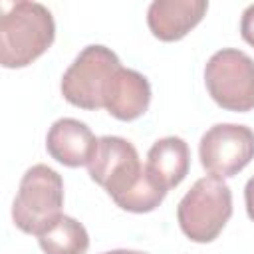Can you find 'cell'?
I'll use <instances>...</instances> for the list:
<instances>
[{
	"label": "cell",
	"instance_id": "6da1fadb",
	"mask_svg": "<svg viewBox=\"0 0 254 254\" xmlns=\"http://www.w3.org/2000/svg\"><path fill=\"white\" fill-rule=\"evenodd\" d=\"M87 171L89 177L107 190L113 202L129 212H151L167 194L147 167L141 165L133 143L123 137H99L87 163Z\"/></svg>",
	"mask_w": 254,
	"mask_h": 254
},
{
	"label": "cell",
	"instance_id": "7a4b0ae2",
	"mask_svg": "<svg viewBox=\"0 0 254 254\" xmlns=\"http://www.w3.org/2000/svg\"><path fill=\"white\" fill-rule=\"evenodd\" d=\"M56 38L52 12L40 2H2L0 62L8 69L26 67L38 60Z\"/></svg>",
	"mask_w": 254,
	"mask_h": 254
},
{
	"label": "cell",
	"instance_id": "3957f363",
	"mask_svg": "<svg viewBox=\"0 0 254 254\" xmlns=\"http://www.w3.org/2000/svg\"><path fill=\"white\" fill-rule=\"evenodd\" d=\"M232 216V192L222 177L198 179L177 206V220L192 242H212Z\"/></svg>",
	"mask_w": 254,
	"mask_h": 254
},
{
	"label": "cell",
	"instance_id": "277c9868",
	"mask_svg": "<svg viewBox=\"0 0 254 254\" xmlns=\"http://www.w3.org/2000/svg\"><path fill=\"white\" fill-rule=\"evenodd\" d=\"M62 206L64 179L48 165H34L20 181L12 218L22 232L40 236L62 216Z\"/></svg>",
	"mask_w": 254,
	"mask_h": 254
},
{
	"label": "cell",
	"instance_id": "5b68a950",
	"mask_svg": "<svg viewBox=\"0 0 254 254\" xmlns=\"http://www.w3.org/2000/svg\"><path fill=\"white\" fill-rule=\"evenodd\" d=\"M204 83L222 109L238 113L254 109V60L242 50L214 52L204 67Z\"/></svg>",
	"mask_w": 254,
	"mask_h": 254
},
{
	"label": "cell",
	"instance_id": "8992f818",
	"mask_svg": "<svg viewBox=\"0 0 254 254\" xmlns=\"http://www.w3.org/2000/svg\"><path fill=\"white\" fill-rule=\"evenodd\" d=\"M119 67L113 50L99 44L85 46L62 77L64 99L81 109H101L109 79Z\"/></svg>",
	"mask_w": 254,
	"mask_h": 254
},
{
	"label": "cell",
	"instance_id": "52a82bcc",
	"mask_svg": "<svg viewBox=\"0 0 254 254\" xmlns=\"http://www.w3.org/2000/svg\"><path fill=\"white\" fill-rule=\"evenodd\" d=\"M202 167L216 177H234L254 159V131L246 125L216 123L198 145Z\"/></svg>",
	"mask_w": 254,
	"mask_h": 254
},
{
	"label": "cell",
	"instance_id": "ba28073f",
	"mask_svg": "<svg viewBox=\"0 0 254 254\" xmlns=\"http://www.w3.org/2000/svg\"><path fill=\"white\" fill-rule=\"evenodd\" d=\"M206 10V0H153L147 10V26L155 38L177 42L204 18Z\"/></svg>",
	"mask_w": 254,
	"mask_h": 254
},
{
	"label": "cell",
	"instance_id": "9c48e42d",
	"mask_svg": "<svg viewBox=\"0 0 254 254\" xmlns=\"http://www.w3.org/2000/svg\"><path fill=\"white\" fill-rule=\"evenodd\" d=\"M151 103L149 79L129 67H119L105 89L103 107L119 121H133L141 117Z\"/></svg>",
	"mask_w": 254,
	"mask_h": 254
},
{
	"label": "cell",
	"instance_id": "30bf717a",
	"mask_svg": "<svg viewBox=\"0 0 254 254\" xmlns=\"http://www.w3.org/2000/svg\"><path fill=\"white\" fill-rule=\"evenodd\" d=\"M97 139L91 133V129L77 119L64 117L58 119L46 137V149L52 159L65 167H81L87 165L93 151H95Z\"/></svg>",
	"mask_w": 254,
	"mask_h": 254
},
{
	"label": "cell",
	"instance_id": "8fae6325",
	"mask_svg": "<svg viewBox=\"0 0 254 254\" xmlns=\"http://www.w3.org/2000/svg\"><path fill=\"white\" fill-rule=\"evenodd\" d=\"M147 171L151 177L169 192L173 187L181 185L190 167V151L181 137H163L153 143L147 153Z\"/></svg>",
	"mask_w": 254,
	"mask_h": 254
},
{
	"label": "cell",
	"instance_id": "7c38bea8",
	"mask_svg": "<svg viewBox=\"0 0 254 254\" xmlns=\"http://www.w3.org/2000/svg\"><path fill=\"white\" fill-rule=\"evenodd\" d=\"M38 242L44 254H85L89 248V234L81 222L62 214L38 236Z\"/></svg>",
	"mask_w": 254,
	"mask_h": 254
},
{
	"label": "cell",
	"instance_id": "4fadbf2b",
	"mask_svg": "<svg viewBox=\"0 0 254 254\" xmlns=\"http://www.w3.org/2000/svg\"><path fill=\"white\" fill-rule=\"evenodd\" d=\"M240 36L246 44H250L254 48V4L246 6V10L242 12V20H240Z\"/></svg>",
	"mask_w": 254,
	"mask_h": 254
},
{
	"label": "cell",
	"instance_id": "5bb4252c",
	"mask_svg": "<svg viewBox=\"0 0 254 254\" xmlns=\"http://www.w3.org/2000/svg\"><path fill=\"white\" fill-rule=\"evenodd\" d=\"M244 202H246V212H248L250 220H254V177L246 183V189H244Z\"/></svg>",
	"mask_w": 254,
	"mask_h": 254
},
{
	"label": "cell",
	"instance_id": "9a60e30c",
	"mask_svg": "<svg viewBox=\"0 0 254 254\" xmlns=\"http://www.w3.org/2000/svg\"><path fill=\"white\" fill-rule=\"evenodd\" d=\"M103 254H147V252H139V250H123V248H119V250H109V252H103Z\"/></svg>",
	"mask_w": 254,
	"mask_h": 254
}]
</instances>
